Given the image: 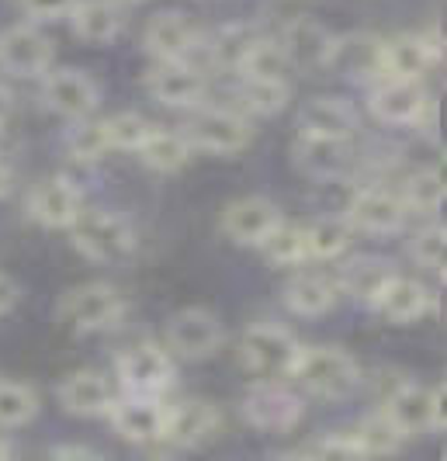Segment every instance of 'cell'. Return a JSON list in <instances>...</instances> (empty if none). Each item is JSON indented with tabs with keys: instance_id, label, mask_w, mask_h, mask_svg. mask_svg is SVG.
I'll return each instance as SVG.
<instances>
[{
	"instance_id": "6da1fadb",
	"label": "cell",
	"mask_w": 447,
	"mask_h": 461,
	"mask_svg": "<svg viewBox=\"0 0 447 461\" xmlns=\"http://www.w3.org/2000/svg\"><path fill=\"white\" fill-rule=\"evenodd\" d=\"M288 378L306 395L326 399V402H344L364 385V371L357 365V357L333 344H302Z\"/></svg>"
},
{
	"instance_id": "7a4b0ae2",
	"label": "cell",
	"mask_w": 447,
	"mask_h": 461,
	"mask_svg": "<svg viewBox=\"0 0 447 461\" xmlns=\"http://www.w3.org/2000/svg\"><path fill=\"white\" fill-rule=\"evenodd\" d=\"M129 316V299L118 292L112 281H84L67 288L56 302V320L80 333V337H94L115 330Z\"/></svg>"
},
{
	"instance_id": "3957f363",
	"label": "cell",
	"mask_w": 447,
	"mask_h": 461,
	"mask_svg": "<svg viewBox=\"0 0 447 461\" xmlns=\"http://www.w3.org/2000/svg\"><path fill=\"white\" fill-rule=\"evenodd\" d=\"M73 250L91 264H121L136 250V226L112 208H87L73 219L70 230Z\"/></svg>"
},
{
	"instance_id": "277c9868",
	"label": "cell",
	"mask_w": 447,
	"mask_h": 461,
	"mask_svg": "<svg viewBox=\"0 0 447 461\" xmlns=\"http://www.w3.org/2000/svg\"><path fill=\"white\" fill-rule=\"evenodd\" d=\"M194 153H212V157H236L254 142V118L239 108L222 104H201L194 108L188 125L181 129Z\"/></svg>"
},
{
	"instance_id": "5b68a950",
	"label": "cell",
	"mask_w": 447,
	"mask_h": 461,
	"mask_svg": "<svg viewBox=\"0 0 447 461\" xmlns=\"http://www.w3.org/2000/svg\"><path fill=\"white\" fill-rule=\"evenodd\" d=\"M239 410L257 434H291L306 420V399L284 378H257L246 389Z\"/></svg>"
},
{
	"instance_id": "8992f818",
	"label": "cell",
	"mask_w": 447,
	"mask_h": 461,
	"mask_svg": "<svg viewBox=\"0 0 447 461\" xmlns=\"http://www.w3.org/2000/svg\"><path fill=\"white\" fill-rule=\"evenodd\" d=\"M299 350H302V340L274 320H257L239 337V361L257 378H288Z\"/></svg>"
},
{
	"instance_id": "52a82bcc",
	"label": "cell",
	"mask_w": 447,
	"mask_h": 461,
	"mask_svg": "<svg viewBox=\"0 0 447 461\" xmlns=\"http://www.w3.org/2000/svg\"><path fill=\"white\" fill-rule=\"evenodd\" d=\"M381 410L399 427V434L406 440L437 434V430H444V385L399 382L385 395Z\"/></svg>"
},
{
	"instance_id": "ba28073f",
	"label": "cell",
	"mask_w": 447,
	"mask_h": 461,
	"mask_svg": "<svg viewBox=\"0 0 447 461\" xmlns=\"http://www.w3.org/2000/svg\"><path fill=\"white\" fill-rule=\"evenodd\" d=\"M39 97L46 104V112L59 115L63 122H80V118L97 115L101 108V87L87 69L76 67H49L42 77Z\"/></svg>"
},
{
	"instance_id": "9c48e42d",
	"label": "cell",
	"mask_w": 447,
	"mask_h": 461,
	"mask_svg": "<svg viewBox=\"0 0 447 461\" xmlns=\"http://www.w3.org/2000/svg\"><path fill=\"white\" fill-rule=\"evenodd\" d=\"M226 344V326L205 305L177 309L166 320V350L184 361H209Z\"/></svg>"
},
{
	"instance_id": "30bf717a",
	"label": "cell",
	"mask_w": 447,
	"mask_h": 461,
	"mask_svg": "<svg viewBox=\"0 0 447 461\" xmlns=\"http://www.w3.org/2000/svg\"><path fill=\"white\" fill-rule=\"evenodd\" d=\"M115 375L125 393H146V395H164L174 378V354L166 350V344H153V340H139L129 344L115 361Z\"/></svg>"
},
{
	"instance_id": "8fae6325",
	"label": "cell",
	"mask_w": 447,
	"mask_h": 461,
	"mask_svg": "<svg viewBox=\"0 0 447 461\" xmlns=\"http://www.w3.org/2000/svg\"><path fill=\"white\" fill-rule=\"evenodd\" d=\"M146 94L174 112H194L209 101V77L194 67L191 59H174V63H156L142 77Z\"/></svg>"
},
{
	"instance_id": "7c38bea8",
	"label": "cell",
	"mask_w": 447,
	"mask_h": 461,
	"mask_svg": "<svg viewBox=\"0 0 447 461\" xmlns=\"http://www.w3.org/2000/svg\"><path fill=\"white\" fill-rule=\"evenodd\" d=\"M344 215L353 226V232H368V236H399L409 222V212L402 205L399 191L385 185H357Z\"/></svg>"
},
{
	"instance_id": "4fadbf2b",
	"label": "cell",
	"mask_w": 447,
	"mask_h": 461,
	"mask_svg": "<svg viewBox=\"0 0 447 461\" xmlns=\"http://www.w3.org/2000/svg\"><path fill=\"white\" fill-rule=\"evenodd\" d=\"M108 423H112V430H115L118 438L136 444V447L164 444V427H166L164 395H146V393L115 395V402L108 410Z\"/></svg>"
},
{
	"instance_id": "5bb4252c",
	"label": "cell",
	"mask_w": 447,
	"mask_h": 461,
	"mask_svg": "<svg viewBox=\"0 0 447 461\" xmlns=\"http://www.w3.org/2000/svg\"><path fill=\"white\" fill-rule=\"evenodd\" d=\"M434 97L420 87V80H392L381 77L368 87V115L389 129H416Z\"/></svg>"
},
{
	"instance_id": "9a60e30c",
	"label": "cell",
	"mask_w": 447,
	"mask_h": 461,
	"mask_svg": "<svg viewBox=\"0 0 447 461\" xmlns=\"http://www.w3.org/2000/svg\"><path fill=\"white\" fill-rule=\"evenodd\" d=\"M56 59V49L39 24L22 22L0 32V69L18 80H39Z\"/></svg>"
},
{
	"instance_id": "2e32d148",
	"label": "cell",
	"mask_w": 447,
	"mask_h": 461,
	"mask_svg": "<svg viewBox=\"0 0 447 461\" xmlns=\"http://www.w3.org/2000/svg\"><path fill=\"white\" fill-rule=\"evenodd\" d=\"M201 28L191 22L184 11H156L146 28H142V49L146 56H153L156 63H174V59H194V52H201Z\"/></svg>"
},
{
	"instance_id": "e0dca14e",
	"label": "cell",
	"mask_w": 447,
	"mask_h": 461,
	"mask_svg": "<svg viewBox=\"0 0 447 461\" xmlns=\"http://www.w3.org/2000/svg\"><path fill=\"white\" fill-rule=\"evenodd\" d=\"M288 67L308 69V73H319V69H330L333 63V49H336V35L323 22L306 18V14H295L282 24L278 39Z\"/></svg>"
},
{
	"instance_id": "ac0fdd59",
	"label": "cell",
	"mask_w": 447,
	"mask_h": 461,
	"mask_svg": "<svg viewBox=\"0 0 447 461\" xmlns=\"http://www.w3.org/2000/svg\"><path fill=\"white\" fill-rule=\"evenodd\" d=\"M284 222L278 202H271L267 194H243L222 208V232L236 247H254L260 250L267 243V236Z\"/></svg>"
},
{
	"instance_id": "d6986e66",
	"label": "cell",
	"mask_w": 447,
	"mask_h": 461,
	"mask_svg": "<svg viewBox=\"0 0 447 461\" xmlns=\"http://www.w3.org/2000/svg\"><path fill=\"white\" fill-rule=\"evenodd\" d=\"M28 219L39 226V230H70L73 219L84 212V191L73 185L70 177L63 174H52L46 181L28 191V202H24Z\"/></svg>"
},
{
	"instance_id": "ffe728a7",
	"label": "cell",
	"mask_w": 447,
	"mask_h": 461,
	"mask_svg": "<svg viewBox=\"0 0 447 461\" xmlns=\"http://www.w3.org/2000/svg\"><path fill=\"white\" fill-rule=\"evenodd\" d=\"M222 430V413L209 399H184V402H166V427L164 444L177 451H194L212 444Z\"/></svg>"
},
{
	"instance_id": "44dd1931",
	"label": "cell",
	"mask_w": 447,
	"mask_h": 461,
	"mask_svg": "<svg viewBox=\"0 0 447 461\" xmlns=\"http://www.w3.org/2000/svg\"><path fill=\"white\" fill-rule=\"evenodd\" d=\"M291 157L299 174L308 181L330 185V181H344L357 167V149L353 139H308L299 136L291 146Z\"/></svg>"
},
{
	"instance_id": "7402d4cb",
	"label": "cell",
	"mask_w": 447,
	"mask_h": 461,
	"mask_svg": "<svg viewBox=\"0 0 447 461\" xmlns=\"http://www.w3.org/2000/svg\"><path fill=\"white\" fill-rule=\"evenodd\" d=\"M115 385L108 375L91 368H76L70 375H63V382L56 385V399L59 406L70 416L80 420H97V416H108L112 402H115Z\"/></svg>"
},
{
	"instance_id": "603a6c76",
	"label": "cell",
	"mask_w": 447,
	"mask_h": 461,
	"mask_svg": "<svg viewBox=\"0 0 447 461\" xmlns=\"http://www.w3.org/2000/svg\"><path fill=\"white\" fill-rule=\"evenodd\" d=\"M396 264L389 257H378V254H361L351 257L340 271H336V285H340V295H347L353 305L375 312L378 299L381 292L389 288V281L396 277Z\"/></svg>"
},
{
	"instance_id": "cb8c5ba5",
	"label": "cell",
	"mask_w": 447,
	"mask_h": 461,
	"mask_svg": "<svg viewBox=\"0 0 447 461\" xmlns=\"http://www.w3.org/2000/svg\"><path fill=\"white\" fill-rule=\"evenodd\" d=\"M375 312L385 323L396 326L420 323L430 312H437V292L426 281H420V277H409L396 271V277L389 281V288L381 292Z\"/></svg>"
},
{
	"instance_id": "d4e9b609",
	"label": "cell",
	"mask_w": 447,
	"mask_h": 461,
	"mask_svg": "<svg viewBox=\"0 0 447 461\" xmlns=\"http://www.w3.org/2000/svg\"><path fill=\"white\" fill-rule=\"evenodd\" d=\"M340 299L344 295H340L336 275H326V271H299L282 288V305L299 320H319L333 312Z\"/></svg>"
},
{
	"instance_id": "484cf974",
	"label": "cell",
	"mask_w": 447,
	"mask_h": 461,
	"mask_svg": "<svg viewBox=\"0 0 447 461\" xmlns=\"http://www.w3.org/2000/svg\"><path fill=\"white\" fill-rule=\"evenodd\" d=\"M295 125H299V136L308 139H357L361 115L351 101L323 94V97H312L302 104Z\"/></svg>"
},
{
	"instance_id": "4316f807",
	"label": "cell",
	"mask_w": 447,
	"mask_h": 461,
	"mask_svg": "<svg viewBox=\"0 0 447 461\" xmlns=\"http://www.w3.org/2000/svg\"><path fill=\"white\" fill-rule=\"evenodd\" d=\"M70 28L73 35L87 46H112L118 35L125 32L129 14L125 4L118 0H76L70 11Z\"/></svg>"
},
{
	"instance_id": "83f0119b",
	"label": "cell",
	"mask_w": 447,
	"mask_h": 461,
	"mask_svg": "<svg viewBox=\"0 0 447 461\" xmlns=\"http://www.w3.org/2000/svg\"><path fill=\"white\" fill-rule=\"evenodd\" d=\"M437 67L420 32H402L392 39H381V77L392 80H424L426 69Z\"/></svg>"
},
{
	"instance_id": "f1b7e54d",
	"label": "cell",
	"mask_w": 447,
	"mask_h": 461,
	"mask_svg": "<svg viewBox=\"0 0 447 461\" xmlns=\"http://www.w3.org/2000/svg\"><path fill=\"white\" fill-rule=\"evenodd\" d=\"M330 69H340L344 77H351L353 84L371 87L381 80V39L375 35H336Z\"/></svg>"
},
{
	"instance_id": "f546056e",
	"label": "cell",
	"mask_w": 447,
	"mask_h": 461,
	"mask_svg": "<svg viewBox=\"0 0 447 461\" xmlns=\"http://www.w3.org/2000/svg\"><path fill=\"white\" fill-rule=\"evenodd\" d=\"M136 157L146 170L153 174H181L194 157V146L181 129H160L153 125L149 136L142 139V146L136 149Z\"/></svg>"
},
{
	"instance_id": "4dcf8cb0",
	"label": "cell",
	"mask_w": 447,
	"mask_h": 461,
	"mask_svg": "<svg viewBox=\"0 0 447 461\" xmlns=\"http://www.w3.org/2000/svg\"><path fill=\"white\" fill-rule=\"evenodd\" d=\"M302 232H306L308 260H340L357 236L347 215H316L302 226Z\"/></svg>"
},
{
	"instance_id": "1f68e13d",
	"label": "cell",
	"mask_w": 447,
	"mask_h": 461,
	"mask_svg": "<svg viewBox=\"0 0 447 461\" xmlns=\"http://www.w3.org/2000/svg\"><path fill=\"white\" fill-rule=\"evenodd\" d=\"M351 440L357 447V458H389V455H399L402 444H406L399 427L389 420L385 410H375V413L364 416L351 430Z\"/></svg>"
},
{
	"instance_id": "d6a6232c",
	"label": "cell",
	"mask_w": 447,
	"mask_h": 461,
	"mask_svg": "<svg viewBox=\"0 0 447 461\" xmlns=\"http://www.w3.org/2000/svg\"><path fill=\"white\" fill-rule=\"evenodd\" d=\"M260 39V32L254 24L246 22H233V24H222V28H215L209 39H201V49L209 52V59H212L215 69H229L236 73L239 63H243V56L250 52V46Z\"/></svg>"
},
{
	"instance_id": "836d02e7",
	"label": "cell",
	"mask_w": 447,
	"mask_h": 461,
	"mask_svg": "<svg viewBox=\"0 0 447 461\" xmlns=\"http://www.w3.org/2000/svg\"><path fill=\"white\" fill-rule=\"evenodd\" d=\"M239 112H246L250 118H274L282 115L291 101V84L288 80H257V77H239Z\"/></svg>"
},
{
	"instance_id": "e575fe53",
	"label": "cell",
	"mask_w": 447,
	"mask_h": 461,
	"mask_svg": "<svg viewBox=\"0 0 447 461\" xmlns=\"http://www.w3.org/2000/svg\"><path fill=\"white\" fill-rule=\"evenodd\" d=\"M402 205L409 215H424V219H434L441 205H444V174L437 167H420L406 177V185L399 191Z\"/></svg>"
},
{
	"instance_id": "d590c367",
	"label": "cell",
	"mask_w": 447,
	"mask_h": 461,
	"mask_svg": "<svg viewBox=\"0 0 447 461\" xmlns=\"http://www.w3.org/2000/svg\"><path fill=\"white\" fill-rule=\"evenodd\" d=\"M42 410V399L31 385L14 382V378H0V430H18L28 427Z\"/></svg>"
},
{
	"instance_id": "8d00e7d4",
	"label": "cell",
	"mask_w": 447,
	"mask_h": 461,
	"mask_svg": "<svg viewBox=\"0 0 447 461\" xmlns=\"http://www.w3.org/2000/svg\"><path fill=\"white\" fill-rule=\"evenodd\" d=\"M63 149L67 157L76 163H97L108 149V139L101 129V118H80V122H67V132H63Z\"/></svg>"
},
{
	"instance_id": "74e56055",
	"label": "cell",
	"mask_w": 447,
	"mask_h": 461,
	"mask_svg": "<svg viewBox=\"0 0 447 461\" xmlns=\"http://www.w3.org/2000/svg\"><path fill=\"white\" fill-rule=\"evenodd\" d=\"M101 129H104V139H108V149H118V153H136L142 146V139L149 136L153 122L142 115V112H115V115L101 118Z\"/></svg>"
},
{
	"instance_id": "f35d334b",
	"label": "cell",
	"mask_w": 447,
	"mask_h": 461,
	"mask_svg": "<svg viewBox=\"0 0 447 461\" xmlns=\"http://www.w3.org/2000/svg\"><path fill=\"white\" fill-rule=\"evenodd\" d=\"M288 59H284L282 46L267 35H260L257 42L250 46V52L243 56V63L236 69V77H257V80H288Z\"/></svg>"
},
{
	"instance_id": "ab89813d",
	"label": "cell",
	"mask_w": 447,
	"mask_h": 461,
	"mask_svg": "<svg viewBox=\"0 0 447 461\" xmlns=\"http://www.w3.org/2000/svg\"><path fill=\"white\" fill-rule=\"evenodd\" d=\"M260 250L274 267H302V264H308L306 232H302V226H291V222H282L267 236V243Z\"/></svg>"
},
{
	"instance_id": "60d3db41",
	"label": "cell",
	"mask_w": 447,
	"mask_h": 461,
	"mask_svg": "<svg viewBox=\"0 0 447 461\" xmlns=\"http://www.w3.org/2000/svg\"><path fill=\"white\" fill-rule=\"evenodd\" d=\"M444 243H447V230L441 222H426L424 230L413 232L409 240V257L416 267H424L426 275H444Z\"/></svg>"
},
{
	"instance_id": "b9f144b4",
	"label": "cell",
	"mask_w": 447,
	"mask_h": 461,
	"mask_svg": "<svg viewBox=\"0 0 447 461\" xmlns=\"http://www.w3.org/2000/svg\"><path fill=\"white\" fill-rule=\"evenodd\" d=\"M76 0H22V14L31 24H52L67 22Z\"/></svg>"
},
{
	"instance_id": "7bdbcfd3",
	"label": "cell",
	"mask_w": 447,
	"mask_h": 461,
	"mask_svg": "<svg viewBox=\"0 0 447 461\" xmlns=\"http://www.w3.org/2000/svg\"><path fill=\"white\" fill-rule=\"evenodd\" d=\"M49 458H59V461H97L101 458V451H94V447H87V444H52L49 447Z\"/></svg>"
},
{
	"instance_id": "ee69618b",
	"label": "cell",
	"mask_w": 447,
	"mask_h": 461,
	"mask_svg": "<svg viewBox=\"0 0 447 461\" xmlns=\"http://www.w3.org/2000/svg\"><path fill=\"white\" fill-rule=\"evenodd\" d=\"M18 302H22V285H18L11 275L0 271V320H4L7 312H14Z\"/></svg>"
},
{
	"instance_id": "f6af8a7d",
	"label": "cell",
	"mask_w": 447,
	"mask_h": 461,
	"mask_svg": "<svg viewBox=\"0 0 447 461\" xmlns=\"http://www.w3.org/2000/svg\"><path fill=\"white\" fill-rule=\"evenodd\" d=\"M11 191H14V167L0 157V202H4Z\"/></svg>"
},
{
	"instance_id": "bcb514c9",
	"label": "cell",
	"mask_w": 447,
	"mask_h": 461,
	"mask_svg": "<svg viewBox=\"0 0 447 461\" xmlns=\"http://www.w3.org/2000/svg\"><path fill=\"white\" fill-rule=\"evenodd\" d=\"M11 115H14V91L7 84H0V125H7Z\"/></svg>"
},
{
	"instance_id": "7dc6e473",
	"label": "cell",
	"mask_w": 447,
	"mask_h": 461,
	"mask_svg": "<svg viewBox=\"0 0 447 461\" xmlns=\"http://www.w3.org/2000/svg\"><path fill=\"white\" fill-rule=\"evenodd\" d=\"M14 455H18V444H14L11 438H4V434H0V461H11Z\"/></svg>"
},
{
	"instance_id": "c3c4849f",
	"label": "cell",
	"mask_w": 447,
	"mask_h": 461,
	"mask_svg": "<svg viewBox=\"0 0 447 461\" xmlns=\"http://www.w3.org/2000/svg\"><path fill=\"white\" fill-rule=\"evenodd\" d=\"M118 4H142V0H118Z\"/></svg>"
},
{
	"instance_id": "681fc988",
	"label": "cell",
	"mask_w": 447,
	"mask_h": 461,
	"mask_svg": "<svg viewBox=\"0 0 447 461\" xmlns=\"http://www.w3.org/2000/svg\"><path fill=\"white\" fill-rule=\"evenodd\" d=\"M0 149H4V125H0Z\"/></svg>"
}]
</instances>
